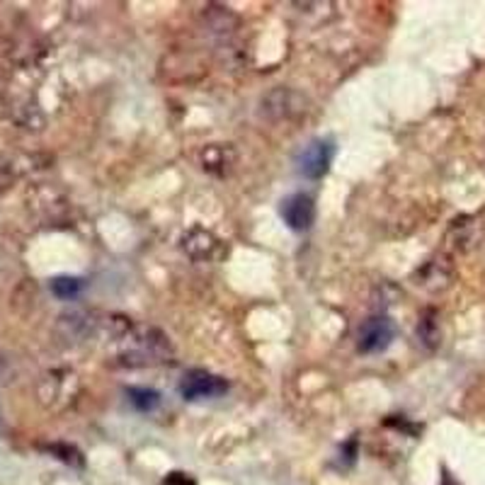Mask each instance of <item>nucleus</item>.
<instances>
[{"mask_svg":"<svg viewBox=\"0 0 485 485\" xmlns=\"http://www.w3.org/2000/svg\"><path fill=\"white\" fill-rule=\"evenodd\" d=\"M393 335H396V325H393L391 318L374 316L359 328L357 347L364 355H379L393 342Z\"/></svg>","mask_w":485,"mask_h":485,"instance_id":"f257e3e1","label":"nucleus"},{"mask_svg":"<svg viewBox=\"0 0 485 485\" xmlns=\"http://www.w3.org/2000/svg\"><path fill=\"white\" fill-rule=\"evenodd\" d=\"M228 391V384L221 376H214L202 369H194L182 379L180 393L187 401H204V398H219Z\"/></svg>","mask_w":485,"mask_h":485,"instance_id":"f03ea898","label":"nucleus"},{"mask_svg":"<svg viewBox=\"0 0 485 485\" xmlns=\"http://www.w3.org/2000/svg\"><path fill=\"white\" fill-rule=\"evenodd\" d=\"M333 161V144L330 141H311L299 156V170L311 180H318L328 173Z\"/></svg>","mask_w":485,"mask_h":485,"instance_id":"7ed1b4c3","label":"nucleus"},{"mask_svg":"<svg viewBox=\"0 0 485 485\" xmlns=\"http://www.w3.org/2000/svg\"><path fill=\"white\" fill-rule=\"evenodd\" d=\"M282 219L294 231H308L316 221V204L308 194H291L282 202Z\"/></svg>","mask_w":485,"mask_h":485,"instance_id":"20e7f679","label":"nucleus"},{"mask_svg":"<svg viewBox=\"0 0 485 485\" xmlns=\"http://www.w3.org/2000/svg\"><path fill=\"white\" fill-rule=\"evenodd\" d=\"M236 161V148L231 144H211L202 151V168L214 175H228Z\"/></svg>","mask_w":485,"mask_h":485,"instance_id":"39448f33","label":"nucleus"},{"mask_svg":"<svg viewBox=\"0 0 485 485\" xmlns=\"http://www.w3.org/2000/svg\"><path fill=\"white\" fill-rule=\"evenodd\" d=\"M216 245H219V241H216L209 231H204V228H192V231L185 236V241H182V248H185L194 260L209 258V255L216 250Z\"/></svg>","mask_w":485,"mask_h":485,"instance_id":"423d86ee","label":"nucleus"},{"mask_svg":"<svg viewBox=\"0 0 485 485\" xmlns=\"http://www.w3.org/2000/svg\"><path fill=\"white\" fill-rule=\"evenodd\" d=\"M418 338L425 347H430V350H435L439 345V338H442V333H439V323H437V313L435 311H425L418 323Z\"/></svg>","mask_w":485,"mask_h":485,"instance_id":"0eeeda50","label":"nucleus"},{"mask_svg":"<svg viewBox=\"0 0 485 485\" xmlns=\"http://www.w3.org/2000/svg\"><path fill=\"white\" fill-rule=\"evenodd\" d=\"M127 396H129V403L134 405L136 410H141V413H148V410H153L158 403H161V396H158V391H153V388H129Z\"/></svg>","mask_w":485,"mask_h":485,"instance_id":"6e6552de","label":"nucleus"},{"mask_svg":"<svg viewBox=\"0 0 485 485\" xmlns=\"http://www.w3.org/2000/svg\"><path fill=\"white\" fill-rule=\"evenodd\" d=\"M442 267H444V260L427 262V265L422 267V272H420V282L418 284H422V287H427V289H432V282H439V289L447 287V284H449V275H447V272H442Z\"/></svg>","mask_w":485,"mask_h":485,"instance_id":"1a4fd4ad","label":"nucleus"},{"mask_svg":"<svg viewBox=\"0 0 485 485\" xmlns=\"http://www.w3.org/2000/svg\"><path fill=\"white\" fill-rule=\"evenodd\" d=\"M83 289V282L78 277H56L51 279V291H54V296H59V299H76L78 294H81Z\"/></svg>","mask_w":485,"mask_h":485,"instance_id":"9d476101","label":"nucleus"},{"mask_svg":"<svg viewBox=\"0 0 485 485\" xmlns=\"http://www.w3.org/2000/svg\"><path fill=\"white\" fill-rule=\"evenodd\" d=\"M49 452L56 454L61 461H66V464H73V466H83V456L78 452L76 447H68V444H49Z\"/></svg>","mask_w":485,"mask_h":485,"instance_id":"9b49d317","label":"nucleus"},{"mask_svg":"<svg viewBox=\"0 0 485 485\" xmlns=\"http://www.w3.org/2000/svg\"><path fill=\"white\" fill-rule=\"evenodd\" d=\"M165 483L168 485H192V481L185 476V473H170V476L165 478Z\"/></svg>","mask_w":485,"mask_h":485,"instance_id":"f8f14e48","label":"nucleus"}]
</instances>
